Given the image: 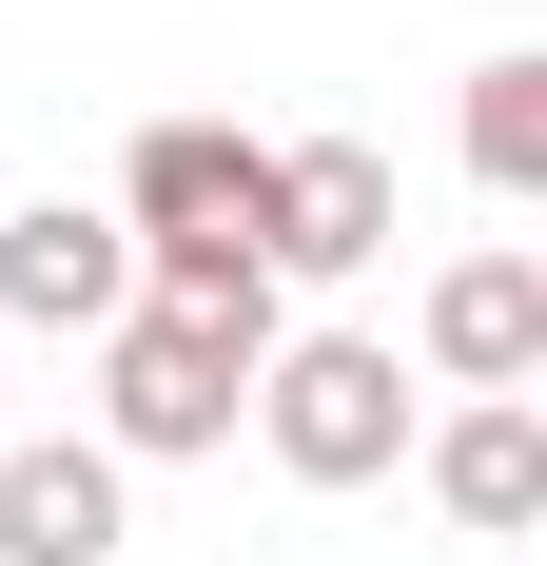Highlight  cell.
I'll return each instance as SVG.
<instances>
[{
    "instance_id": "6",
    "label": "cell",
    "mask_w": 547,
    "mask_h": 566,
    "mask_svg": "<svg viewBox=\"0 0 547 566\" xmlns=\"http://www.w3.org/2000/svg\"><path fill=\"white\" fill-rule=\"evenodd\" d=\"M137 313V234L40 196V216H0V333H117Z\"/></svg>"
},
{
    "instance_id": "4",
    "label": "cell",
    "mask_w": 547,
    "mask_h": 566,
    "mask_svg": "<svg viewBox=\"0 0 547 566\" xmlns=\"http://www.w3.org/2000/svg\"><path fill=\"white\" fill-rule=\"evenodd\" d=\"M372 254H391V157L372 137H274L255 274H372Z\"/></svg>"
},
{
    "instance_id": "7",
    "label": "cell",
    "mask_w": 547,
    "mask_h": 566,
    "mask_svg": "<svg viewBox=\"0 0 547 566\" xmlns=\"http://www.w3.org/2000/svg\"><path fill=\"white\" fill-rule=\"evenodd\" d=\"M137 489H117L99 430H40V450H0V566H117Z\"/></svg>"
},
{
    "instance_id": "9",
    "label": "cell",
    "mask_w": 547,
    "mask_h": 566,
    "mask_svg": "<svg viewBox=\"0 0 547 566\" xmlns=\"http://www.w3.org/2000/svg\"><path fill=\"white\" fill-rule=\"evenodd\" d=\"M469 176L547 196V59H469Z\"/></svg>"
},
{
    "instance_id": "2",
    "label": "cell",
    "mask_w": 547,
    "mask_h": 566,
    "mask_svg": "<svg viewBox=\"0 0 547 566\" xmlns=\"http://www.w3.org/2000/svg\"><path fill=\"white\" fill-rule=\"evenodd\" d=\"M255 352H274V313H176V293H137V313L99 333V450H117V469H196V450H235Z\"/></svg>"
},
{
    "instance_id": "5",
    "label": "cell",
    "mask_w": 547,
    "mask_h": 566,
    "mask_svg": "<svg viewBox=\"0 0 547 566\" xmlns=\"http://www.w3.org/2000/svg\"><path fill=\"white\" fill-rule=\"evenodd\" d=\"M431 371L469 410H528L547 391V254H450L431 274Z\"/></svg>"
},
{
    "instance_id": "3",
    "label": "cell",
    "mask_w": 547,
    "mask_h": 566,
    "mask_svg": "<svg viewBox=\"0 0 547 566\" xmlns=\"http://www.w3.org/2000/svg\"><path fill=\"white\" fill-rule=\"evenodd\" d=\"M255 430L293 489H391L411 469V371H391V333H274L255 352Z\"/></svg>"
},
{
    "instance_id": "8",
    "label": "cell",
    "mask_w": 547,
    "mask_h": 566,
    "mask_svg": "<svg viewBox=\"0 0 547 566\" xmlns=\"http://www.w3.org/2000/svg\"><path fill=\"white\" fill-rule=\"evenodd\" d=\"M431 509L489 527V547H528L547 527V410H450L431 430Z\"/></svg>"
},
{
    "instance_id": "1",
    "label": "cell",
    "mask_w": 547,
    "mask_h": 566,
    "mask_svg": "<svg viewBox=\"0 0 547 566\" xmlns=\"http://www.w3.org/2000/svg\"><path fill=\"white\" fill-rule=\"evenodd\" d=\"M255 216H274V137H235V117H157V137L117 157V234H137V293H176V313H274Z\"/></svg>"
}]
</instances>
